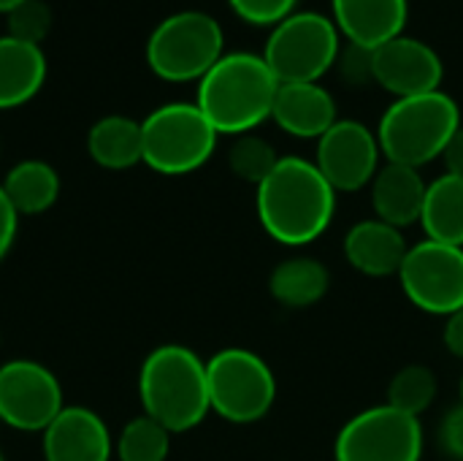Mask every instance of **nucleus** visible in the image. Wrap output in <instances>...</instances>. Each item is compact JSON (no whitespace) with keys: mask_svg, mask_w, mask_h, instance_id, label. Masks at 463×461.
Here are the masks:
<instances>
[{"mask_svg":"<svg viewBox=\"0 0 463 461\" xmlns=\"http://www.w3.org/2000/svg\"><path fill=\"white\" fill-rule=\"evenodd\" d=\"M52 27V11L43 0H24L16 8L8 11V35L41 46V41L49 35Z\"/></svg>","mask_w":463,"mask_h":461,"instance_id":"nucleus-27","label":"nucleus"},{"mask_svg":"<svg viewBox=\"0 0 463 461\" xmlns=\"http://www.w3.org/2000/svg\"><path fill=\"white\" fill-rule=\"evenodd\" d=\"M328 285H331V274L315 258H288L269 277L271 296L293 310L317 304L328 293Z\"/></svg>","mask_w":463,"mask_h":461,"instance_id":"nucleus-23","label":"nucleus"},{"mask_svg":"<svg viewBox=\"0 0 463 461\" xmlns=\"http://www.w3.org/2000/svg\"><path fill=\"white\" fill-rule=\"evenodd\" d=\"M445 348L456 359H463V307L456 310L453 315H448V323H445Z\"/></svg>","mask_w":463,"mask_h":461,"instance_id":"nucleus-32","label":"nucleus"},{"mask_svg":"<svg viewBox=\"0 0 463 461\" xmlns=\"http://www.w3.org/2000/svg\"><path fill=\"white\" fill-rule=\"evenodd\" d=\"M404 296L429 315H453L463 307V247L423 239L407 250L399 269Z\"/></svg>","mask_w":463,"mask_h":461,"instance_id":"nucleus-10","label":"nucleus"},{"mask_svg":"<svg viewBox=\"0 0 463 461\" xmlns=\"http://www.w3.org/2000/svg\"><path fill=\"white\" fill-rule=\"evenodd\" d=\"M41 435L46 461H111L114 456L106 421L81 405H65Z\"/></svg>","mask_w":463,"mask_h":461,"instance_id":"nucleus-14","label":"nucleus"},{"mask_svg":"<svg viewBox=\"0 0 463 461\" xmlns=\"http://www.w3.org/2000/svg\"><path fill=\"white\" fill-rule=\"evenodd\" d=\"M258 220L263 231L288 247H301L323 236L336 212V190L317 171L315 160L279 158L274 171L258 185Z\"/></svg>","mask_w":463,"mask_h":461,"instance_id":"nucleus-1","label":"nucleus"},{"mask_svg":"<svg viewBox=\"0 0 463 461\" xmlns=\"http://www.w3.org/2000/svg\"><path fill=\"white\" fill-rule=\"evenodd\" d=\"M46 82L43 49L14 35H0V109H16L38 95Z\"/></svg>","mask_w":463,"mask_h":461,"instance_id":"nucleus-19","label":"nucleus"},{"mask_svg":"<svg viewBox=\"0 0 463 461\" xmlns=\"http://www.w3.org/2000/svg\"><path fill=\"white\" fill-rule=\"evenodd\" d=\"M228 5L247 24L274 27L296 11L298 0H228Z\"/></svg>","mask_w":463,"mask_h":461,"instance_id":"nucleus-28","label":"nucleus"},{"mask_svg":"<svg viewBox=\"0 0 463 461\" xmlns=\"http://www.w3.org/2000/svg\"><path fill=\"white\" fill-rule=\"evenodd\" d=\"M138 399L144 416L171 435L195 429L212 413L206 361L184 345L155 348L138 372Z\"/></svg>","mask_w":463,"mask_h":461,"instance_id":"nucleus-3","label":"nucleus"},{"mask_svg":"<svg viewBox=\"0 0 463 461\" xmlns=\"http://www.w3.org/2000/svg\"><path fill=\"white\" fill-rule=\"evenodd\" d=\"M14 209L22 215H43L60 198V174L46 160H22L0 182Z\"/></svg>","mask_w":463,"mask_h":461,"instance_id":"nucleus-22","label":"nucleus"},{"mask_svg":"<svg viewBox=\"0 0 463 461\" xmlns=\"http://www.w3.org/2000/svg\"><path fill=\"white\" fill-rule=\"evenodd\" d=\"M336 461H420L423 427L420 418L391 408H369L353 416L334 446Z\"/></svg>","mask_w":463,"mask_h":461,"instance_id":"nucleus-9","label":"nucleus"},{"mask_svg":"<svg viewBox=\"0 0 463 461\" xmlns=\"http://www.w3.org/2000/svg\"><path fill=\"white\" fill-rule=\"evenodd\" d=\"M0 461H5V459H3V451H0Z\"/></svg>","mask_w":463,"mask_h":461,"instance_id":"nucleus-36","label":"nucleus"},{"mask_svg":"<svg viewBox=\"0 0 463 461\" xmlns=\"http://www.w3.org/2000/svg\"><path fill=\"white\" fill-rule=\"evenodd\" d=\"M458 128V103L448 92L437 90L426 95L396 98L377 125V141L388 163L420 168L442 158Z\"/></svg>","mask_w":463,"mask_h":461,"instance_id":"nucleus-4","label":"nucleus"},{"mask_svg":"<svg viewBox=\"0 0 463 461\" xmlns=\"http://www.w3.org/2000/svg\"><path fill=\"white\" fill-rule=\"evenodd\" d=\"M442 158H445L448 174L461 177L463 179V125L456 130V133H453V139L448 141V147H445Z\"/></svg>","mask_w":463,"mask_h":461,"instance_id":"nucleus-33","label":"nucleus"},{"mask_svg":"<svg viewBox=\"0 0 463 461\" xmlns=\"http://www.w3.org/2000/svg\"><path fill=\"white\" fill-rule=\"evenodd\" d=\"M439 443L442 448L453 456V459L463 461V405L448 413V418L442 421L439 429Z\"/></svg>","mask_w":463,"mask_h":461,"instance_id":"nucleus-30","label":"nucleus"},{"mask_svg":"<svg viewBox=\"0 0 463 461\" xmlns=\"http://www.w3.org/2000/svg\"><path fill=\"white\" fill-rule=\"evenodd\" d=\"M171 454V432L152 421L149 416H138L128 421L114 440V456L119 461H165Z\"/></svg>","mask_w":463,"mask_h":461,"instance_id":"nucleus-24","label":"nucleus"},{"mask_svg":"<svg viewBox=\"0 0 463 461\" xmlns=\"http://www.w3.org/2000/svg\"><path fill=\"white\" fill-rule=\"evenodd\" d=\"M279 82L263 54L228 52L198 82L195 106L206 114L217 133L244 136L271 120Z\"/></svg>","mask_w":463,"mask_h":461,"instance_id":"nucleus-2","label":"nucleus"},{"mask_svg":"<svg viewBox=\"0 0 463 461\" xmlns=\"http://www.w3.org/2000/svg\"><path fill=\"white\" fill-rule=\"evenodd\" d=\"M426 190L429 185L423 182L420 168L385 163L372 179V206L377 212V220L393 228H407L418 223L423 212Z\"/></svg>","mask_w":463,"mask_h":461,"instance_id":"nucleus-18","label":"nucleus"},{"mask_svg":"<svg viewBox=\"0 0 463 461\" xmlns=\"http://www.w3.org/2000/svg\"><path fill=\"white\" fill-rule=\"evenodd\" d=\"M209 408L231 424L266 418L277 399L271 367L247 348H225L206 361Z\"/></svg>","mask_w":463,"mask_h":461,"instance_id":"nucleus-8","label":"nucleus"},{"mask_svg":"<svg viewBox=\"0 0 463 461\" xmlns=\"http://www.w3.org/2000/svg\"><path fill=\"white\" fill-rule=\"evenodd\" d=\"M434 397H437V378L429 367L420 364L404 367L402 372L393 375L388 386V405L415 418L431 408Z\"/></svg>","mask_w":463,"mask_h":461,"instance_id":"nucleus-25","label":"nucleus"},{"mask_svg":"<svg viewBox=\"0 0 463 461\" xmlns=\"http://www.w3.org/2000/svg\"><path fill=\"white\" fill-rule=\"evenodd\" d=\"M19 3H24V0H0V14H8V11L16 8Z\"/></svg>","mask_w":463,"mask_h":461,"instance_id":"nucleus-34","label":"nucleus"},{"mask_svg":"<svg viewBox=\"0 0 463 461\" xmlns=\"http://www.w3.org/2000/svg\"><path fill=\"white\" fill-rule=\"evenodd\" d=\"M277 163H279L277 149L266 139L252 136V133L236 136V141L228 149V166H231V171L241 182H250L255 187L274 171Z\"/></svg>","mask_w":463,"mask_h":461,"instance_id":"nucleus-26","label":"nucleus"},{"mask_svg":"<svg viewBox=\"0 0 463 461\" xmlns=\"http://www.w3.org/2000/svg\"><path fill=\"white\" fill-rule=\"evenodd\" d=\"M336 68H339V73H342V79L347 84L364 87V84L374 82V49H366V46H358V43H347L339 52Z\"/></svg>","mask_w":463,"mask_h":461,"instance_id":"nucleus-29","label":"nucleus"},{"mask_svg":"<svg viewBox=\"0 0 463 461\" xmlns=\"http://www.w3.org/2000/svg\"><path fill=\"white\" fill-rule=\"evenodd\" d=\"M144 163L165 177L198 171L217 147V130L195 103H165L141 120Z\"/></svg>","mask_w":463,"mask_h":461,"instance_id":"nucleus-7","label":"nucleus"},{"mask_svg":"<svg viewBox=\"0 0 463 461\" xmlns=\"http://www.w3.org/2000/svg\"><path fill=\"white\" fill-rule=\"evenodd\" d=\"M342 33L320 11H293L271 27L263 60L279 84L320 82L339 60Z\"/></svg>","mask_w":463,"mask_h":461,"instance_id":"nucleus-5","label":"nucleus"},{"mask_svg":"<svg viewBox=\"0 0 463 461\" xmlns=\"http://www.w3.org/2000/svg\"><path fill=\"white\" fill-rule=\"evenodd\" d=\"M90 158L109 171H125L144 163V136L141 122L125 114L100 117L87 133Z\"/></svg>","mask_w":463,"mask_h":461,"instance_id":"nucleus-20","label":"nucleus"},{"mask_svg":"<svg viewBox=\"0 0 463 461\" xmlns=\"http://www.w3.org/2000/svg\"><path fill=\"white\" fill-rule=\"evenodd\" d=\"M331 19L347 43L380 49L404 35L410 0H331Z\"/></svg>","mask_w":463,"mask_h":461,"instance_id":"nucleus-15","label":"nucleus"},{"mask_svg":"<svg viewBox=\"0 0 463 461\" xmlns=\"http://www.w3.org/2000/svg\"><path fill=\"white\" fill-rule=\"evenodd\" d=\"M271 120L296 139H320L336 122V101L320 82L279 84Z\"/></svg>","mask_w":463,"mask_h":461,"instance_id":"nucleus-16","label":"nucleus"},{"mask_svg":"<svg viewBox=\"0 0 463 461\" xmlns=\"http://www.w3.org/2000/svg\"><path fill=\"white\" fill-rule=\"evenodd\" d=\"M380 141L372 128L358 120H336L320 139L315 166L336 193H353L380 171Z\"/></svg>","mask_w":463,"mask_h":461,"instance_id":"nucleus-12","label":"nucleus"},{"mask_svg":"<svg viewBox=\"0 0 463 461\" xmlns=\"http://www.w3.org/2000/svg\"><path fill=\"white\" fill-rule=\"evenodd\" d=\"M16 231H19V212L14 209V204L8 201V196L0 185V261L11 253V247L16 242Z\"/></svg>","mask_w":463,"mask_h":461,"instance_id":"nucleus-31","label":"nucleus"},{"mask_svg":"<svg viewBox=\"0 0 463 461\" xmlns=\"http://www.w3.org/2000/svg\"><path fill=\"white\" fill-rule=\"evenodd\" d=\"M442 79V57L420 38L399 35L374 49V82L396 98L437 92Z\"/></svg>","mask_w":463,"mask_h":461,"instance_id":"nucleus-13","label":"nucleus"},{"mask_svg":"<svg viewBox=\"0 0 463 461\" xmlns=\"http://www.w3.org/2000/svg\"><path fill=\"white\" fill-rule=\"evenodd\" d=\"M407 242L402 228H393L383 220L355 223L345 236V258L353 269L366 277H391L399 274L407 258Z\"/></svg>","mask_w":463,"mask_h":461,"instance_id":"nucleus-17","label":"nucleus"},{"mask_svg":"<svg viewBox=\"0 0 463 461\" xmlns=\"http://www.w3.org/2000/svg\"><path fill=\"white\" fill-rule=\"evenodd\" d=\"M420 226L426 239L463 247V179L445 174L426 190Z\"/></svg>","mask_w":463,"mask_h":461,"instance_id":"nucleus-21","label":"nucleus"},{"mask_svg":"<svg viewBox=\"0 0 463 461\" xmlns=\"http://www.w3.org/2000/svg\"><path fill=\"white\" fill-rule=\"evenodd\" d=\"M57 375L30 359L0 367V421L16 432H43L62 410Z\"/></svg>","mask_w":463,"mask_h":461,"instance_id":"nucleus-11","label":"nucleus"},{"mask_svg":"<svg viewBox=\"0 0 463 461\" xmlns=\"http://www.w3.org/2000/svg\"><path fill=\"white\" fill-rule=\"evenodd\" d=\"M222 54V27L206 11H176L146 41V62L165 82H201Z\"/></svg>","mask_w":463,"mask_h":461,"instance_id":"nucleus-6","label":"nucleus"},{"mask_svg":"<svg viewBox=\"0 0 463 461\" xmlns=\"http://www.w3.org/2000/svg\"><path fill=\"white\" fill-rule=\"evenodd\" d=\"M461 405H463V378H461Z\"/></svg>","mask_w":463,"mask_h":461,"instance_id":"nucleus-35","label":"nucleus"}]
</instances>
